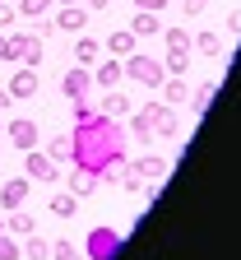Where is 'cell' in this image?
<instances>
[{
    "mask_svg": "<svg viewBox=\"0 0 241 260\" xmlns=\"http://www.w3.org/2000/svg\"><path fill=\"white\" fill-rule=\"evenodd\" d=\"M125 158V125L102 116L93 107L88 121H75L70 130V168H88V172H102L107 162H121Z\"/></svg>",
    "mask_w": 241,
    "mask_h": 260,
    "instance_id": "obj_1",
    "label": "cell"
},
{
    "mask_svg": "<svg viewBox=\"0 0 241 260\" xmlns=\"http://www.w3.org/2000/svg\"><path fill=\"white\" fill-rule=\"evenodd\" d=\"M121 70H125V79H134V84H144L149 93H158V84L167 79V70H162V60H158V56H140V51H134V56H125V60H121Z\"/></svg>",
    "mask_w": 241,
    "mask_h": 260,
    "instance_id": "obj_2",
    "label": "cell"
},
{
    "mask_svg": "<svg viewBox=\"0 0 241 260\" xmlns=\"http://www.w3.org/2000/svg\"><path fill=\"white\" fill-rule=\"evenodd\" d=\"M5 60H19V65H42V38L32 32H5Z\"/></svg>",
    "mask_w": 241,
    "mask_h": 260,
    "instance_id": "obj_3",
    "label": "cell"
},
{
    "mask_svg": "<svg viewBox=\"0 0 241 260\" xmlns=\"http://www.w3.org/2000/svg\"><path fill=\"white\" fill-rule=\"evenodd\" d=\"M23 177L51 186V181H60V162H51L42 149H23Z\"/></svg>",
    "mask_w": 241,
    "mask_h": 260,
    "instance_id": "obj_4",
    "label": "cell"
},
{
    "mask_svg": "<svg viewBox=\"0 0 241 260\" xmlns=\"http://www.w3.org/2000/svg\"><path fill=\"white\" fill-rule=\"evenodd\" d=\"M116 251H121V233H116V228H93L88 242H84V255L88 260H112Z\"/></svg>",
    "mask_w": 241,
    "mask_h": 260,
    "instance_id": "obj_5",
    "label": "cell"
},
{
    "mask_svg": "<svg viewBox=\"0 0 241 260\" xmlns=\"http://www.w3.org/2000/svg\"><path fill=\"white\" fill-rule=\"evenodd\" d=\"M5 135H10L14 149H38L42 125H38V121H28V116H14V121H5Z\"/></svg>",
    "mask_w": 241,
    "mask_h": 260,
    "instance_id": "obj_6",
    "label": "cell"
},
{
    "mask_svg": "<svg viewBox=\"0 0 241 260\" xmlns=\"http://www.w3.org/2000/svg\"><path fill=\"white\" fill-rule=\"evenodd\" d=\"M5 93L14 98V103H23V98H38V93H42V75L32 70V65H19V75L10 79V88H5Z\"/></svg>",
    "mask_w": 241,
    "mask_h": 260,
    "instance_id": "obj_7",
    "label": "cell"
},
{
    "mask_svg": "<svg viewBox=\"0 0 241 260\" xmlns=\"http://www.w3.org/2000/svg\"><path fill=\"white\" fill-rule=\"evenodd\" d=\"M60 93L70 98V103H75V98H88L93 93V75L84 70V65H70V70L60 75Z\"/></svg>",
    "mask_w": 241,
    "mask_h": 260,
    "instance_id": "obj_8",
    "label": "cell"
},
{
    "mask_svg": "<svg viewBox=\"0 0 241 260\" xmlns=\"http://www.w3.org/2000/svg\"><path fill=\"white\" fill-rule=\"evenodd\" d=\"M144 112H149V121H153V135H167V140H171V135H181V125H177V112H171L167 103H149Z\"/></svg>",
    "mask_w": 241,
    "mask_h": 260,
    "instance_id": "obj_9",
    "label": "cell"
},
{
    "mask_svg": "<svg viewBox=\"0 0 241 260\" xmlns=\"http://www.w3.org/2000/svg\"><path fill=\"white\" fill-rule=\"evenodd\" d=\"M88 75H93V88H102V93H107V88H116V84L125 79V70H121V60H116V56H112V60H97Z\"/></svg>",
    "mask_w": 241,
    "mask_h": 260,
    "instance_id": "obj_10",
    "label": "cell"
},
{
    "mask_svg": "<svg viewBox=\"0 0 241 260\" xmlns=\"http://www.w3.org/2000/svg\"><path fill=\"white\" fill-rule=\"evenodd\" d=\"M167 168H171V162H167V158H158V153H144V158H134V162H130V172L140 177V181H162V177H167Z\"/></svg>",
    "mask_w": 241,
    "mask_h": 260,
    "instance_id": "obj_11",
    "label": "cell"
},
{
    "mask_svg": "<svg viewBox=\"0 0 241 260\" xmlns=\"http://www.w3.org/2000/svg\"><path fill=\"white\" fill-rule=\"evenodd\" d=\"M28 190H32V181H28V177H5V186H0V205H5V209L28 205Z\"/></svg>",
    "mask_w": 241,
    "mask_h": 260,
    "instance_id": "obj_12",
    "label": "cell"
},
{
    "mask_svg": "<svg viewBox=\"0 0 241 260\" xmlns=\"http://www.w3.org/2000/svg\"><path fill=\"white\" fill-rule=\"evenodd\" d=\"M51 23H56L60 32H84V28H88V10H84V5H60V14H56Z\"/></svg>",
    "mask_w": 241,
    "mask_h": 260,
    "instance_id": "obj_13",
    "label": "cell"
},
{
    "mask_svg": "<svg viewBox=\"0 0 241 260\" xmlns=\"http://www.w3.org/2000/svg\"><path fill=\"white\" fill-rule=\"evenodd\" d=\"M97 112H102V116H112V121H121V116H130L134 107H130V98H125V93H116V88H107V93H102V98H97Z\"/></svg>",
    "mask_w": 241,
    "mask_h": 260,
    "instance_id": "obj_14",
    "label": "cell"
},
{
    "mask_svg": "<svg viewBox=\"0 0 241 260\" xmlns=\"http://www.w3.org/2000/svg\"><path fill=\"white\" fill-rule=\"evenodd\" d=\"M158 93H162L167 107H177V103H186V98H190V84H186V75H167V79L158 84Z\"/></svg>",
    "mask_w": 241,
    "mask_h": 260,
    "instance_id": "obj_15",
    "label": "cell"
},
{
    "mask_svg": "<svg viewBox=\"0 0 241 260\" xmlns=\"http://www.w3.org/2000/svg\"><path fill=\"white\" fill-rule=\"evenodd\" d=\"M65 186H70V195H93V190H97V172H88V168H70Z\"/></svg>",
    "mask_w": 241,
    "mask_h": 260,
    "instance_id": "obj_16",
    "label": "cell"
},
{
    "mask_svg": "<svg viewBox=\"0 0 241 260\" xmlns=\"http://www.w3.org/2000/svg\"><path fill=\"white\" fill-rule=\"evenodd\" d=\"M5 233H10V237H28V233H38V223H32L28 209H10V214H5Z\"/></svg>",
    "mask_w": 241,
    "mask_h": 260,
    "instance_id": "obj_17",
    "label": "cell"
},
{
    "mask_svg": "<svg viewBox=\"0 0 241 260\" xmlns=\"http://www.w3.org/2000/svg\"><path fill=\"white\" fill-rule=\"evenodd\" d=\"M75 60L84 65V70H93V65L102 60V42H93V38H84V32H79V42H75Z\"/></svg>",
    "mask_w": 241,
    "mask_h": 260,
    "instance_id": "obj_18",
    "label": "cell"
},
{
    "mask_svg": "<svg viewBox=\"0 0 241 260\" xmlns=\"http://www.w3.org/2000/svg\"><path fill=\"white\" fill-rule=\"evenodd\" d=\"M125 130H130L140 144H153V140H158V135H153V121H149V112H144V107H140V112H130V125H125Z\"/></svg>",
    "mask_w": 241,
    "mask_h": 260,
    "instance_id": "obj_19",
    "label": "cell"
},
{
    "mask_svg": "<svg viewBox=\"0 0 241 260\" xmlns=\"http://www.w3.org/2000/svg\"><path fill=\"white\" fill-rule=\"evenodd\" d=\"M130 32H134V38H158V32H162V19L149 14V10H140V14L130 19Z\"/></svg>",
    "mask_w": 241,
    "mask_h": 260,
    "instance_id": "obj_20",
    "label": "cell"
},
{
    "mask_svg": "<svg viewBox=\"0 0 241 260\" xmlns=\"http://www.w3.org/2000/svg\"><path fill=\"white\" fill-rule=\"evenodd\" d=\"M134 42H140V38H134L130 28H116L112 38H107V51L112 56H134Z\"/></svg>",
    "mask_w": 241,
    "mask_h": 260,
    "instance_id": "obj_21",
    "label": "cell"
},
{
    "mask_svg": "<svg viewBox=\"0 0 241 260\" xmlns=\"http://www.w3.org/2000/svg\"><path fill=\"white\" fill-rule=\"evenodd\" d=\"M19 251H23V260H47V255H51V242L38 237V233H28V237L19 242Z\"/></svg>",
    "mask_w": 241,
    "mask_h": 260,
    "instance_id": "obj_22",
    "label": "cell"
},
{
    "mask_svg": "<svg viewBox=\"0 0 241 260\" xmlns=\"http://www.w3.org/2000/svg\"><path fill=\"white\" fill-rule=\"evenodd\" d=\"M218 93V84H199V88H190V98H186V103H190V112L195 116H204V112H209V98Z\"/></svg>",
    "mask_w": 241,
    "mask_h": 260,
    "instance_id": "obj_23",
    "label": "cell"
},
{
    "mask_svg": "<svg viewBox=\"0 0 241 260\" xmlns=\"http://www.w3.org/2000/svg\"><path fill=\"white\" fill-rule=\"evenodd\" d=\"M158 38L167 42V51H190V28H162Z\"/></svg>",
    "mask_w": 241,
    "mask_h": 260,
    "instance_id": "obj_24",
    "label": "cell"
},
{
    "mask_svg": "<svg viewBox=\"0 0 241 260\" xmlns=\"http://www.w3.org/2000/svg\"><path fill=\"white\" fill-rule=\"evenodd\" d=\"M75 209H79V195H70V190L51 195V214H56V218H75Z\"/></svg>",
    "mask_w": 241,
    "mask_h": 260,
    "instance_id": "obj_25",
    "label": "cell"
},
{
    "mask_svg": "<svg viewBox=\"0 0 241 260\" xmlns=\"http://www.w3.org/2000/svg\"><path fill=\"white\" fill-rule=\"evenodd\" d=\"M51 5H56V0H19L14 14L19 19H42V14H51Z\"/></svg>",
    "mask_w": 241,
    "mask_h": 260,
    "instance_id": "obj_26",
    "label": "cell"
},
{
    "mask_svg": "<svg viewBox=\"0 0 241 260\" xmlns=\"http://www.w3.org/2000/svg\"><path fill=\"white\" fill-rule=\"evenodd\" d=\"M199 56H223V42H218V32H195V42H190Z\"/></svg>",
    "mask_w": 241,
    "mask_h": 260,
    "instance_id": "obj_27",
    "label": "cell"
},
{
    "mask_svg": "<svg viewBox=\"0 0 241 260\" xmlns=\"http://www.w3.org/2000/svg\"><path fill=\"white\" fill-rule=\"evenodd\" d=\"M162 70H167V75H186V70H190V51H167Z\"/></svg>",
    "mask_w": 241,
    "mask_h": 260,
    "instance_id": "obj_28",
    "label": "cell"
},
{
    "mask_svg": "<svg viewBox=\"0 0 241 260\" xmlns=\"http://www.w3.org/2000/svg\"><path fill=\"white\" fill-rule=\"evenodd\" d=\"M47 158H51V162H70V135H56V140L47 144Z\"/></svg>",
    "mask_w": 241,
    "mask_h": 260,
    "instance_id": "obj_29",
    "label": "cell"
},
{
    "mask_svg": "<svg viewBox=\"0 0 241 260\" xmlns=\"http://www.w3.org/2000/svg\"><path fill=\"white\" fill-rule=\"evenodd\" d=\"M47 260H79V246L60 237V242H51V255H47Z\"/></svg>",
    "mask_w": 241,
    "mask_h": 260,
    "instance_id": "obj_30",
    "label": "cell"
},
{
    "mask_svg": "<svg viewBox=\"0 0 241 260\" xmlns=\"http://www.w3.org/2000/svg\"><path fill=\"white\" fill-rule=\"evenodd\" d=\"M0 260H23V251H19V242L10 233H0Z\"/></svg>",
    "mask_w": 241,
    "mask_h": 260,
    "instance_id": "obj_31",
    "label": "cell"
},
{
    "mask_svg": "<svg viewBox=\"0 0 241 260\" xmlns=\"http://www.w3.org/2000/svg\"><path fill=\"white\" fill-rule=\"evenodd\" d=\"M14 23H19V14H14V5H10V0H0V28H5V32H10Z\"/></svg>",
    "mask_w": 241,
    "mask_h": 260,
    "instance_id": "obj_32",
    "label": "cell"
},
{
    "mask_svg": "<svg viewBox=\"0 0 241 260\" xmlns=\"http://www.w3.org/2000/svg\"><path fill=\"white\" fill-rule=\"evenodd\" d=\"M181 10H186V19H199L204 10H209V0H181Z\"/></svg>",
    "mask_w": 241,
    "mask_h": 260,
    "instance_id": "obj_33",
    "label": "cell"
},
{
    "mask_svg": "<svg viewBox=\"0 0 241 260\" xmlns=\"http://www.w3.org/2000/svg\"><path fill=\"white\" fill-rule=\"evenodd\" d=\"M134 10H149V14H162L167 0H134Z\"/></svg>",
    "mask_w": 241,
    "mask_h": 260,
    "instance_id": "obj_34",
    "label": "cell"
},
{
    "mask_svg": "<svg viewBox=\"0 0 241 260\" xmlns=\"http://www.w3.org/2000/svg\"><path fill=\"white\" fill-rule=\"evenodd\" d=\"M10 103H14V98H10L5 88H0V107H10ZM0 130H5V116H0Z\"/></svg>",
    "mask_w": 241,
    "mask_h": 260,
    "instance_id": "obj_35",
    "label": "cell"
},
{
    "mask_svg": "<svg viewBox=\"0 0 241 260\" xmlns=\"http://www.w3.org/2000/svg\"><path fill=\"white\" fill-rule=\"evenodd\" d=\"M112 5V0H88V10H107Z\"/></svg>",
    "mask_w": 241,
    "mask_h": 260,
    "instance_id": "obj_36",
    "label": "cell"
},
{
    "mask_svg": "<svg viewBox=\"0 0 241 260\" xmlns=\"http://www.w3.org/2000/svg\"><path fill=\"white\" fill-rule=\"evenodd\" d=\"M0 60H5V32H0Z\"/></svg>",
    "mask_w": 241,
    "mask_h": 260,
    "instance_id": "obj_37",
    "label": "cell"
},
{
    "mask_svg": "<svg viewBox=\"0 0 241 260\" xmlns=\"http://www.w3.org/2000/svg\"><path fill=\"white\" fill-rule=\"evenodd\" d=\"M60 5H84V0H60Z\"/></svg>",
    "mask_w": 241,
    "mask_h": 260,
    "instance_id": "obj_38",
    "label": "cell"
},
{
    "mask_svg": "<svg viewBox=\"0 0 241 260\" xmlns=\"http://www.w3.org/2000/svg\"><path fill=\"white\" fill-rule=\"evenodd\" d=\"M0 233H5V218H0Z\"/></svg>",
    "mask_w": 241,
    "mask_h": 260,
    "instance_id": "obj_39",
    "label": "cell"
}]
</instances>
